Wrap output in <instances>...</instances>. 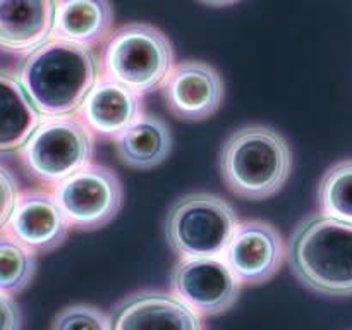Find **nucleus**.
Returning <instances> with one entry per match:
<instances>
[{
  "instance_id": "2",
  "label": "nucleus",
  "mask_w": 352,
  "mask_h": 330,
  "mask_svg": "<svg viewBox=\"0 0 352 330\" xmlns=\"http://www.w3.org/2000/svg\"><path fill=\"white\" fill-rule=\"evenodd\" d=\"M287 263L294 277L316 294L352 296V223L322 212L305 217L292 230Z\"/></svg>"
},
{
  "instance_id": "14",
  "label": "nucleus",
  "mask_w": 352,
  "mask_h": 330,
  "mask_svg": "<svg viewBox=\"0 0 352 330\" xmlns=\"http://www.w3.org/2000/svg\"><path fill=\"white\" fill-rule=\"evenodd\" d=\"M79 116L100 140H116L144 116L143 95L102 76L82 103Z\"/></svg>"
},
{
  "instance_id": "19",
  "label": "nucleus",
  "mask_w": 352,
  "mask_h": 330,
  "mask_svg": "<svg viewBox=\"0 0 352 330\" xmlns=\"http://www.w3.org/2000/svg\"><path fill=\"white\" fill-rule=\"evenodd\" d=\"M316 198L320 212L352 223V160L337 162L322 175Z\"/></svg>"
},
{
  "instance_id": "22",
  "label": "nucleus",
  "mask_w": 352,
  "mask_h": 330,
  "mask_svg": "<svg viewBox=\"0 0 352 330\" xmlns=\"http://www.w3.org/2000/svg\"><path fill=\"white\" fill-rule=\"evenodd\" d=\"M0 306H2V330H21L23 313L14 296L0 292Z\"/></svg>"
},
{
  "instance_id": "1",
  "label": "nucleus",
  "mask_w": 352,
  "mask_h": 330,
  "mask_svg": "<svg viewBox=\"0 0 352 330\" xmlns=\"http://www.w3.org/2000/svg\"><path fill=\"white\" fill-rule=\"evenodd\" d=\"M21 82L45 117L79 113L102 78V58L93 47L54 38L17 65Z\"/></svg>"
},
{
  "instance_id": "13",
  "label": "nucleus",
  "mask_w": 352,
  "mask_h": 330,
  "mask_svg": "<svg viewBox=\"0 0 352 330\" xmlns=\"http://www.w3.org/2000/svg\"><path fill=\"white\" fill-rule=\"evenodd\" d=\"M58 0H0V48L3 54H33L54 40Z\"/></svg>"
},
{
  "instance_id": "20",
  "label": "nucleus",
  "mask_w": 352,
  "mask_h": 330,
  "mask_svg": "<svg viewBox=\"0 0 352 330\" xmlns=\"http://www.w3.org/2000/svg\"><path fill=\"white\" fill-rule=\"evenodd\" d=\"M50 330H112V320L93 305H71L55 315Z\"/></svg>"
},
{
  "instance_id": "15",
  "label": "nucleus",
  "mask_w": 352,
  "mask_h": 330,
  "mask_svg": "<svg viewBox=\"0 0 352 330\" xmlns=\"http://www.w3.org/2000/svg\"><path fill=\"white\" fill-rule=\"evenodd\" d=\"M2 105H0V150L3 155L17 153L31 134L43 122L45 116L40 112L31 96L24 89L17 71L2 69Z\"/></svg>"
},
{
  "instance_id": "10",
  "label": "nucleus",
  "mask_w": 352,
  "mask_h": 330,
  "mask_svg": "<svg viewBox=\"0 0 352 330\" xmlns=\"http://www.w3.org/2000/svg\"><path fill=\"white\" fill-rule=\"evenodd\" d=\"M57 196L50 188H34L21 192V198L3 226L2 232L10 234L36 254L57 250L71 232Z\"/></svg>"
},
{
  "instance_id": "11",
  "label": "nucleus",
  "mask_w": 352,
  "mask_h": 330,
  "mask_svg": "<svg viewBox=\"0 0 352 330\" xmlns=\"http://www.w3.org/2000/svg\"><path fill=\"white\" fill-rule=\"evenodd\" d=\"M112 330H206L203 316L172 291L143 289L113 308Z\"/></svg>"
},
{
  "instance_id": "7",
  "label": "nucleus",
  "mask_w": 352,
  "mask_h": 330,
  "mask_svg": "<svg viewBox=\"0 0 352 330\" xmlns=\"http://www.w3.org/2000/svg\"><path fill=\"white\" fill-rule=\"evenodd\" d=\"M72 229L98 230L122 208L124 189L116 170L91 164L52 188Z\"/></svg>"
},
{
  "instance_id": "17",
  "label": "nucleus",
  "mask_w": 352,
  "mask_h": 330,
  "mask_svg": "<svg viewBox=\"0 0 352 330\" xmlns=\"http://www.w3.org/2000/svg\"><path fill=\"white\" fill-rule=\"evenodd\" d=\"M117 157L124 165L138 170H151L172 153V131L164 119L144 113L141 119L113 140Z\"/></svg>"
},
{
  "instance_id": "6",
  "label": "nucleus",
  "mask_w": 352,
  "mask_h": 330,
  "mask_svg": "<svg viewBox=\"0 0 352 330\" xmlns=\"http://www.w3.org/2000/svg\"><path fill=\"white\" fill-rule=\"evenodd\" d=\"M237 226V212L222 196L186 192L168 206L164 236L179 258L223 256Z\"/></svg>"
},
{
  "instance_id": "3",
  "label": "nucleus",
  "mask_w": 352,
  "mask_h": 330,
  "mask_svg": "<svg viewBox=\"0 0 352 330\" xmlns=\"http://www.w3.org/2000/svg\"><path fill=\"white\" fill-rule=\"evenodd\" d=\"M220 174L236 196L260 201L277 195L292 170V150L274 127L248 124L234 131L220 150Z\"/></svg>"
},
{
  "instance_id": "23",
  "label": "nucleus",
  "mask_w": 352,
  "mask_h": 330,
  "mask_svg": "<svg viewBox=\"0 0 352 330\" xmlns=\"http://www.w3.org/2000/svg\"><path fill=\"white\" fill-rule=\"evenodd\" d=\"M199 2L210 7H227V6H234V3L241 2V0H199Z\"/></svg>"
},
{
  "instance_id": "4",
  "label": "nucleus",
  "mask_w": 352,
  "mask_h": 330,
  "mask_svg": "<svg viewBox=\"0 0 352 330\" xmlns=\"http://www.w3.org/2000/svg\"><path fill=\"white\" fill-rule=\"evenodd\" d=\"M107 78L146 95L164 88L175 69L170 38L153 24L129 23L113 30L100 50Z\"/></svg>"
},
{
  "instance_id": "16",
  "label": "nucleus",
  "mask_w": 352,
  "mask_h": 330,
  "mask_svg": "<svg viewBox=\"0 0 352 330\" xmlns=\"http://www.w3.org/2000/svg\"><path fill=\"white\" fill-rule=\"evenodd\" d=\"M113 33V7L110 0H58L54 38L100 47Z\"/></svg>"
},
{
  "instance_id": "21",
  "label": "nucleus",
  "mask_w": 352,
  "mask_h": 330,
  "mask_svg": "<svg viewBox=\"0 0 352 330\" xmlns=\"http://www.w3.org/2000/svg\"><path fill=\"white\" fill-rule=\"evenodd\" d=\"M0 177H2V222H0V226H3L12 215L23 191L19 189L16 175L9 170L7 165L0 167Z\"/></svg>"
},
{
  "instance_id": "12",
  "label": "nucleus",
  "mask_w": 352,
  "mask_h": 330,
  "mask_svg": "<svg viewBox=\"0 0 352 330\" xmlns=\"http://www.w3.org/2000/svg\"><path fill=\"white\" fill-rule=\"evenodd\" d=\"M162 89L168 112L188 122L210 119L226 96L220 72L203 60L179 62Z\"/></svg>"
},
{
  "instance_id": "9",
  "label": "nucleus",
  "mask_w": 352,
  "mask_h": 330,
  "mask_svg": "<svg viewBox=\"0 0 352 330\" xmlns=\"http://www.w3.org/2000/svg\"><path fill=\"white\" fill-rule=\"evenodd\" d=\"M223 260L241 284L260 285L272 280L287 261V244L272 223L256 219L243 220L236 227Z\"/></svg>"
},
{
  "instance_id": "8",
  "label": "nucleus",
  "mask_w": 352,
  "mask_h": 330,
  "mask_svg": "<svg viewBox=\"0 0 352 330\" xmlns=\"http://www.w3.org/2000/svg\"><path fill=\"white\" fill-rule=\"evenodd\" d=\"M241 287L243 284L223 256L181 258L170 274V291L203 318L234 308Z\"/></svg>"
},
{
  "instance_id": "5",
  "label": "nucleus",
  "mask_w": 352,
  "mask_h": 330,
  "mask_svg": "<svg viewBox=\"0 0 352 330\" xmlns=\"http://www.w3.org/2000/svg\"><path fill=\"white\" fill-rule=\"evenodd\" d=\"M96 136L79 113L45 117L17 151L30 177L43 188H55L93 164Z\"/></svg>"
},
{
  "instance_id": "18",
  "label": "nucleus",
  "mask_w": 352,
  "mask_h": 330,
  "mask_svg": "<svg viewBox=\"0 0 352 330\" xmlns=\"http://www.w3.org/2000/svg\"><path fill=\"white\" fill-rule=\"evenodd\" d=\"M36 274V253L0 230V292L19 294Z\"/></svg>"
}]
</instances>
